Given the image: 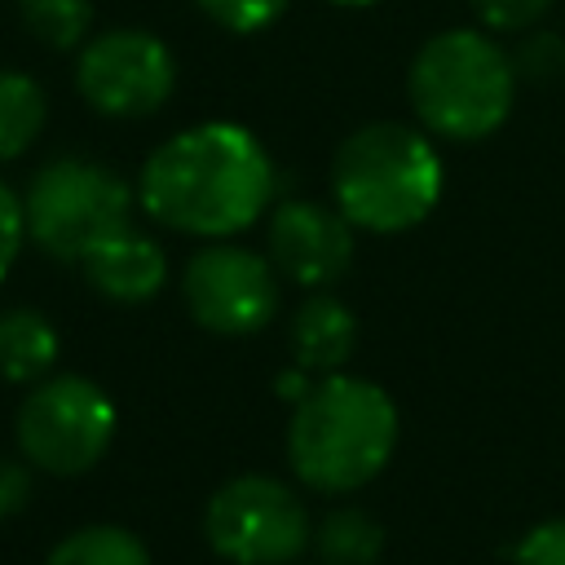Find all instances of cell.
<instances>
[{
	"mask_svg": "<svg viewBox=\"0 0 565 565\" xmlns=\"http://www.w3.org/2000/svg\"><path fill=\"white\" fill-rule=\"evenodd\" d=\"M203 534L221 561L291 565L309 543V512L300 494L278 477L243 472L207 499Z\"/></svg>",
	"mask_w": 565,
	"mask_h": 565,
	"instance_id": "cell-7",
	"label": "cell"
},
{
	"mask_svg": "<svg viewBox=\"0 0 565 565\" xmlns=\"http://www.w3.org/2000/svg\"><path fill=\"white\" fill-rule=\"evenodd\" d=\"M516 565H565V521H543L534 525L516 552H512Z\"/></svg>",
	"mask_w": 565,
	"mask_h": 565,
	"instance_id": "cell-20",
	"label": "cell"
},
{
	"mask_svg": "<svg viewBox=\"0 0 565 565\" xmlns=\"http://www.w3.org/2000/svg\"><path fill=\"white\" fill-rule=\"evenodd\" d=\"M22 234H26V216H22V199L0 181V278L9 274V265L18 260V247H22Z\"/></svg>",
	"mask_w": 565,
	"mask_h": 565,
	"instance_id": "cell-21",
	"label": "cell"
},
{
	"mask_svg": "<svg viewBox=\"0 0 565 565\" xmlns=\"http://www.w3.org/2000/svg\"><path fill=\"white\" fill-rule=\"evenodd\" d=\"M397 446L393 397L358 375H322L296 406L287 424V463L300 486L318 494L362 490L384 472Z\"/></svg>",
	"mask_w": 565,
	"mask_h": 565,
	"instance_id": "cell-2",
	"label": "cell"
},
{
	"mask_svg": "<svg viewBox=\"0 0 565 565\" xmlns=\"http://www.w3.org/2000/svg\"><path fill=\"white\" fill-rule=\"evenodd\" d=\"M313 552L322 565H375L384 552V530L362 508H335L318 521Z\"/></svg>",
	"mask_w": 565,
	"mask_h": 565,
	"instance_id": "cell-14",
	"label": "cell"
},
{
	"mask_svg": "<svg viewBox=\"0 0 565 565\" xmlns=\"http://www.w3.org/2000/svg\"><path fill=\"white\" fill-rule=\"evenodd\" d=\"M331 4H344V9H362V4H375V0H331Z\"/></svg>",
	"mask_w": 565,
	"mask_h": 565,
	"instance_id": "cell-24",
	"label": "cell"
},
{
	"mask_svg": "<svg viewBox=\"0 0 565 565\" xmlns=\"http://www.w3.org/2000/svg\"><path fill=\"white\" fill-rule=\"evenodd\" d=\"M49 97L26 71H0V163L18 159L44 128Z\"/></svg>",
	"mask_w": 565,
	"mask_h": 565,
	"instance_id": "cell-15",
	"label": "cell"
},
{
	"mask_svg": "<svg viewBox=\"0 0 565 565\" xmlns=\"http://www.w3.org/2000/svg\"><path fill=\"white\" fill-rule=\"evenodd\" d=\"M79 265H84V278L93 282V291L115 305H146L163 287V274H168L163 247L132 225H119L115 234L93 243Z\"/></svg>",
	"mask_w": 565,
	"mask_h": 565,
	"instance_id": "cell-11",
	"label": "cell"
},
{
	"mask_svg": "<svg viewBox=\"0 0 565 565\" xmlns=\"http://www.w3.org/2000/svg\"><path fill=\"white\" fill-rule=\"evenodd\" d=\"M57 362V327L26 305L0 309V380L40 384Z\"/></svg>",
	"mask_w": 565,
	"mask_h": 565,
	"instance_id": "cell-13",
	"label": "cell"
},
{
	"mask_svg": "<svg viewBox=\"0 0 565 565\" xmlns=\"http://www.w3.org/2000/svg\"><path fill=\"white\" fill-rule=\"evenodd\" d=\"M128 212L132 190L124 185V177L79 154L44 163L22 194L26 234L57 260H84L93 243L128 225Z\"/></svg>",
	"mask_w": 565,
	"mask_h": 565,
	"instance_id": "cell-5",
	"label": "cell"
},
{
	"mask_svg": "<svg viewBox=\"0 0 565 565\" xmlns=\"http://www.w3.org/2000/svg\"><path fill=\"white\" fill-rule=\"evenodd\" d=\"M446 172L437 146L397 119L353 128L331 159V194L353 230L402 234L441 199Z\"/></svg>",
	"mask_w": 565,
	"mask_h": 565,
	"instance_id": "cell-3",
	"label": "cell"
},
{
	"mask_svg": "<svg viewBox=\"0 0 565 565\" xmlns=\"http://www.w3.org/2000/svg\"><path fill=\"white\" fill-rule=\"evenodd\" d=\"M181 300L212 335H252L278 313V269L252 247L212 243L185 260Z\"/></svg>",
	"mask_w": 565,
	"mask_h": 565,
	"instance_id": "cell-9",
	"label": "cell"
},
{
	"mask_svg": "<svg viewBox=\"0 0 565 565\" xmlns=\"http://www.w3.org/2000/svg\"><path fill=\"white\" fill-rule=\"evenodd\" d=\"M75 88L93 110L110 119H141L172 97L177 62L168 44L150 31H137V26L102 31L84 40L75 57Z\"/></svg>",
	"mask_w": 565,
	"mask_h": 565,
	"instance_id": "cell-8",
	"label": "cell"
},
{
	"mask_svg": "<svg viewBox=\"0 0 565 565\" xmlns=\"http://www.w3.org/2000/svg\"><path fill=\"white\" fill-rule=\"evenodd\" d=\"M22 26L44 44V49H84L88 26H93V0H18Z\"/></svg>",
	"mask_w": 565,
	"mask_h": 565,
	"instance_id": "cell-17",
	"label": "cell"
},
{
	"mask_svg": "<svg viewBox=\"0 0 565 565\" xmlns=\"http://www.w3.org/2000/svg\"><path fill=\"white\" fill-rule=\"evenodd\" d=\"M358 344V318L327 291H313L291 318V358L309 375H335Z\"/></svg>",
	"mask_w": 565,
	"mask_h": 565,
	"instance_id": "cell-12",
	"label": "cell"
},
{
	"mask_svg": "<svg viewBox=\"0 0 565 565\" xmlns=\"http://www.w3.org/2000/svg\"><path fill=\"white\" fill-rule=\"evenodd\" d=\"M26 503H31V468L0 459V521L18 516Z\"/></svg>",
	"mask_w": 565,
	"mask_h": 565,
	"instance_id": "cell-23",
	"label": "cell"
},
{
	"mask_svg": "<svg viewBox=\"0 0 565 565\" xmlns=\"http://www.w3.org/2000/svg\"><path fill=\"white\" fill-rule=\"evenodd\" d=\"M216 26L234 31V35H252V31H265L282 18V9L291 0H194Z\"/></svg>",
	"mask_w": 565,
	"mask_h": 565,
	"instance_id": "cell-18",
	"label": "cell"
},
{
	"mask_svg": "<svg viewBox=\"0 0 565 565\" xmlns=\"http://www.w3.org/2000/svg\"><path fill=\"white\" fill-rule=\"evenodd\" d=\"M516 97V62L481 31L455 26L411 62V106L419 124L450 141H481L508 115Z\"/></svg>",
	"mask_w": 565,
	"mask_h": 565,
	"instance_id": "cell-4",
	"label": "cell"
},
{
	"mask_svg": "<svg viewBox=\"0 0 565 565\" xmlns=\"http://www.w3.org/2000/svg\"><path fill=\"white\" fill-rule=\"evenodd\" d=\"M274 199V163L260 137L234 119H207L150 150L137 177L146 216L194 238H234Z\"/></svg>",
	"mask_w": 565,
	"mask_h": 565,
	"instance_id": "cell-1",
	"label": "cell"
},
{
	"mask_svg": "<svg viewBox=\"0 0 565 565\" xmlns=\"http://www.w3.org/2000/svg\"><path fill=\"white\" fill-rule=\"evenodd\" d=\"M44 565H150L146 543L124 525H84L66 534Z\"/></svg>",
	"mask_w": 565,
	"mask_h": 565,
	"instance_id": "cell-16",
	"label": "cell"
},
{
	"mask_svg": "<svg viewBox=\"0 0 565 565\" xmlns=\"http://www.w3.org/2000/svg\"><path fill=\"white\" fill-rule=\"evenodd\" d=\"M115 402L84 375H44L18 406L13 433L31 468L53 477L88 472L115 441Z\"/></svg>",
	"mask_w": 565,
	"mask_h": 565,
	"instance_id": "cell-6",
	"label": "cell"
},
{
	"mask_svg": "<svg viewBox=\"0 0 565 565\" xmlns=\"http://www.w3.org/2000/svg\"><path fill=\"white\" fill-rule=\"evenodd\" d=\"M521 71H530V75H556V71H565V40L561 35H530L521 49H516V57H512Z\"/></svg>",
	"mask_w": 565,
	"mask_h": 565,
	"instance_id": "cell-22",
	"label": "cell"
},
{
	"mask_svg": "<svg viewBox=\"0 0 565 565\" xmlns=\"http://www.w3.org/2000/svg\"><path fill=\"white\" fill-rule=\"evenodd\" d=\"M269 260L296 287H327L353 265V225L340 207L287 199L269 216Z\"/></svg>",
	"mask_w": 565,
	"mask_h": 565,
	"instance_id": "cell-10",
	"label": "cell"
},
{
	"mask_svg": "<svg viewBox=\"0 0 565 565\" xmlns=\"http://www.w3.org/2000/svg\"><path fill=\"white\" fill-rule=\"evenodd\" d=\"M472 9L494 31H525L552 9V0H472Z\"/></svg>",
	"mask_w": 565,
	"mask_h": 565,
	"instance_id": "cell-19",
	"label": "cell"
}]
</instances>
